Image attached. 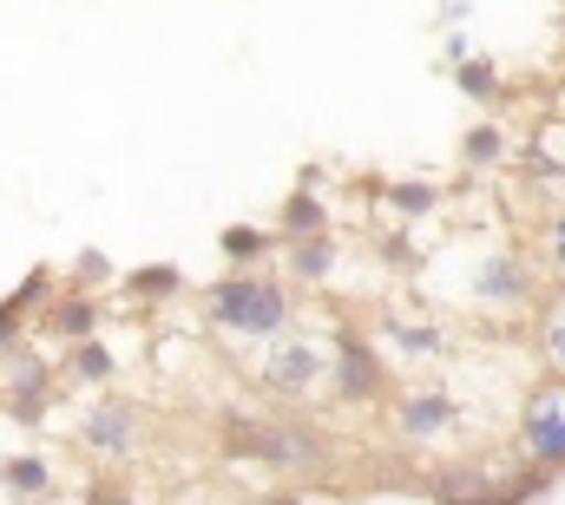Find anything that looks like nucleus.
I'll list each match as a JSON object with an SVG mask.
<instances>
[{
  "mask_svg": "<svg viewBox=\"0 0 565 505\" xmlns=\"http://www.w3.org/2000/svg\"><path fill=\"white\" fill-rule=\"evenodd\" d=\"M204 315L237 342H277L289 335V289L277 276H217L204 282Z\"/></svg>",
  "mask_w": 565,
  "mask_h": 505,
  "instance_id": "nucleus-1",
  "label": "nucleus"
},
{
  "mask_svg": "<svg viewBox=\"0 0 565 505\" xmlns=\"http://www.w3.org/2000/svg\"><path fill=\"white\" fill-rule=\"evenodd\" d=\"M257 387L277 394V400H309L316 387H329V348L316 335H277L257 362Z\"/></svg>",
  "mask_w": 565,
  "mask_h": 505,
  "instance_id": "nucleus-2",
  "label": "nucleus"
},
{
  "mask_svg": "<svg viewBox=\"0 0 565 505\" xmlns=\"http://www.w3.org/2000/svg\"><path fill=\"white\" fill-rule=\"evenodd\" d=\"M520 453L540 473H565V380H540L520 407Z\"/></svg>",
  "mask_w": 565,
  "mask_h": 505,
  "instance_id": "nucleus-3",
  "label": "nucleus"
},
{
  "mask_svg": "<svg viewBox=\"0 0 565 505\" xmlns=\"http://www.w3.org/2000/svg\"><path fill=\"white\" fill-rule=\"evenodd\" d=\"M329 394H335L342 407H369V400H382V394H388L382 348H375L369 335H355V329H342V335H335V348H329Z\"/></svg>",
  "mask_w": 565,
  "mask_h": 505,
  "instance_id": "nucleus-4",
  "label": "nucleus"
},
{
  "mask_svg": "<svg viewBox=\"0 0 565 505\" xmlns=\"http://www.w3.org/2000/svg\"><path fill=\"white\" fill-rule=\"evenodd\" d=\"M139 433H145V407L126 400V394H99V400H86V413H79V440H86V453H99L106 466L132 460V453H139Z\"/></svg>",
  "mask_w": 565,
  "mask_h": 505,
  "instance_id": "nucleus-5",
  "label": "nucleus"
},
{
  "mask_svg": "<svg viewBox=\"0 0 565 505\" xmlns=\"http://www.w3.org/2000/svg\"><path fill=\"white\" fill-rule=\"evenodd\" d=\"M467 296L480 309H500V315L533 309V262L520 250H487L473 262V276H467Z\"/></svg>",
  "mask_w": 565,
  "mask_h": 505,
  "instance_id": "nucleus-6",
  "label": "nucleus"
},
{
  "mask_svg": "<svg viewBox=\"0 0 565 505\" xmlns=\"http://www.w3.org/2000/svg\"><path fill=\"white\" fill-rule=\"evenodd\" d=\"M0 394H7V413L20 420V427H40L46 420V394H53V368H46V355L40 348H7L0 355Z\"/></svg>",
  "mask_w": 565,
  "mask_h": 505,
  "instance_id": "nucleus-7",
  "label": "nucleus"
},
{
  "mask_svg": "<svg viewBox=\"0 0 565 505\" xmlns=\"http://www.w3.org/2000/svg\"><path fill=\"white\" fill-rule=\"evenodd\" d=\"M257 466H270V473H322V466H329V440H322L309 420H296V413L264 420V453H257Z\"/></svg>",
  "mask_w": 565,
  "mask_h": 505,
  "instance_id": "nucleus-8",
  "label": "nucleus"
},
{
  "mask_svg": "<svg viewBox=\"0 0 565 505\" xmlns=\"http://www.w3.org/2000/svg\"><path fill=\"white\" fill-rule=\"evenodd\" d=\"M454 427H460V400H454V394H440V387H408V394L395 400V433H402V440H415V447L447 440Z\"/></svg>",
  "mask_w": 565,
  "mask_h": 505,
  "instance_id": "nucleus-9",
  "label": "nucleus"
},
{
  "mask_svg": "<svg viewBox=\"0 0 565 505\" xmlns=\"http://www.w3.org/2000/svg\"><path fill=\"white\" fill-rule=\"evenodd\" d=\"M40 335H46V342H66V348L99 342V296H86V289L53 296V302L40 309Z\"/></svg>",
  "mask_w": 565,
  "mask_h": 505,
  "instance_id": "nucleus-10",
  "label": "nucleus"
},
{
  "mask_svg": "<svg viewBox=\"0 0 565 505\" xmlns=\"http://www.w3.org/2000/svg\"><path fill=\"white\" fill-rule=\"evenodd\" d=\"M46 302H53V269H26V276H20V289L0 302V355H7V348H20L26 315H40Z\"/></svg>",
  "mask_w": 565,
  "mask_h": 505,
  "instance_id": "nucleus-11",
  "label": "nucleus"
},
{
  "mask_svg": "<svg viewBox=\"0 0 565 505\" xmlns=\"http://www.w3.org/2000/svg\"><path fill=\"white\" fill-rule=\"evenodd\" d=\"M0 493L13 505H46L53 499V466H46V453H13V460H0Z\"/></svg>",
  "mask_w": 565,
  "mask_h": 505,
  "instance_id": "nucleus-12",
  "label": "nucleus"
},
{
  "mask_svg": "<svg viewBox=\"0 0 565 505\" xmlns=\"http://www.w3.org/2000/svg\"><path fill=\"white\" fill-rule=\"evenodd\" d=\"M217 250L231 262V276H264V262L277 250V230H257V224H224Z\"/></svg>",
  "mask_w": 565,
  "mask_h": 505,
  "instance_id": "nucleus-13",
  "label": "nucleus"
},
{
  "mask_svg": "<svg viewBox=\"0 0 565 505\" xmlns=\"http://www.w3.org/2000/svg\"><path fill=\"white\" fill-rule=\"evenodd\" d=\"M309 237H329V211L316 191H289L277 211V244H309Z\"/></svg>",
  "mask_w": 565,
  "mask_h": 505,
  "instance_id": "nucleus-14",
  "label": "nucleus"
},
{
  "mask_svg": "<svg viewBox=\"0 0 565 505\" xmlns=\"http://www.w3.org/2000/svg\"><path fill=\"white\" fill-rule=\"evenodd\" d=\"M282 256H289V276L296 282H329L335 276V237H309V244H282Z\"/></svg>",
  "mask_w": 565,
  "mask_h": 505,
  "instance_id": "nucleus-15",
  "label": "nucleus"
},
{
  "mask_svg": "<svg viewBox=\"0 0 565 505\" xmlns=\"http://www.w3.org/2000/svg\"><path fill=\"white\" fill-rule=\"evenodd\" d=\"M126 289L139 296V302H171V296H184V269L178 262H145L126 276Z\"/></svg>",
  "mask_w": 565,
  "mask_h": 505,
  "instance_id": "nucleus-16",
  "label": "nucleus"
},
{
  "mask_svg": "<svg viewBox=\"0 0 565 505\" xmlns=\"http://www.w3.org/2000/svg\"><path fill=\"white\" fill-rule=\"evenodd\" d=\"M540 355H546L553 380H565V296H553L540 309Z\"/></svg>",
  "mask_w": 565,
  "mask_h": 505,
  "instance_id": "nucleus-17",
  "label": "nucleus"
},
{
  "mask_svg": "<svg viewBox=\"0 0 565 505\" xmlns=\"http://www.w3.org/2000/svg\"><path fill=\"white\" fill-rule=\"evenodd\" d=\"M500 158H507V131L500 126H473L460 138V164H467V171H487V164H500Z\"/></svg>",
  "mask_w": 565,
  "mask_h": 505,
  "instance_id": "nucleus-18",
  "label": "nucleus"
},
{
  "mask_svg": "<svg viewBox=\"0 0 565 505\" xmlns=\"http://www.w3.org/2000/svg\"><path fill=\"white\" fill-rule=\"evenodd\" d=\"M388 211L395 217H427V211H440V191L427 178H402V184H388Z\"/></svg>",
  "mask_w": 565,
  "mask_h": 505,
  "instance_id": "nucleus-19",
  "label": "nucleus"
},
{
  "mask_svg": "<svg viewBox=\"0 0 565 505\" xmlns=\"http://www.w3.org/2000/svg\"><path fill=\"white\" fill-rule=\"evenodd\" d=\"M388 342H395L408 362H434V355H440V329H434V322H388Z\"/></svg>",
  "mask_w": 565,
  "mask_h": 505,
  "instance_id": "nucleus-20",
  "label": "nucleus"
},
{
  "mask_svg": "<svg viewBox=\"0 0 565 505\" xmlns=\"http://www.w3.org/2000/svg\"><path fill=\"white\" fill-rule=\"evenodd\" d=\"M73 375L86 380V387H106V380L119 375V362H113L106 342H86V348H73Z\"/></svg>",
  "mask_w": 565,
  "mask_h": 505,
  "instance_id": "nucleus-21",
  "label": "nucleus"
},
{
  "mask_svg": "<svg viewBox=\"0 0 565 505\" xmlns=\"http://www.w3.org/2000/svg\"><path fill=\"white\" fill-rule=\"evenodd\" d=\"M454 86H460L467 99L487 106V99H500V66H493V60H467V66L454 73Z\"/></svg>",
  "mask_w": 565,
  "mask_h": 505,
  "instance_id": "nucleus-22",
  "label": "nucleus"
},
{
  "mask_svg": "<svg viewBox=\"0 0 565 505\" xmlns=\"http://www.w3.org/2000/svg\"><path fill=\"white\" fill-rule=\"evenodd\" d=\"M540 256H546V269L565 282V211L546 217V230H540Z\"/></svg>",
  "mask_w": 565,
  "mask_h": 505,
  "instance_id": "nucleus-23",
  "label": "nucleus"
},
{
  "mask_svg": "<svg viewBox=\"0 0 565 505\" xmlns=\"http://www.w3.org/2000/svg\"><path fill=\"white\" fill-rule=\"evenodd\" d=\"M73 276H79V289L93 296L99 282H113V256H106V250H79V256H73Z\"/></svg>",
  "mask_w": 565,
  "mask_h": 505,
  "instance_id": "nucleus-24",
  "label": "nucleus"
},
{
  "mask_svg": "<svg viewBox=\"0 0 565 505\" xmlns=\"http://www.w3.org/2000/svg\"><path fill=\"white\" fill-rule=\"evenodd\" d=\"M447 60H454V73L473 60V46H467V33H447Z\"/></svg>",
  "mask_w": 565,
  "mask_h": 505,
  "instance_id": "nucleus-25",
  "label": "nucleus"
},
{
  "mask_svg": "<svg viewBox=\"0 0 565 505\" xmlns=\"http://www.w3.org/2000/svg\"><path fill=\"white\" fill-rule=\"evenodd\" d=\"M257 505H302L296 493H270V499H257Z\"/></svg>",
  "mask_w": 565,
  "mask_h": 505,
  "instance_id": "nucleus-26",
  "label": "nucleus"
},
{
  "mask_svg": "<svg viewBox=\"0 0 565 505\" xmlns=\"http://www.w3.org/2000/svg\"><path fill=\"white\" fill-rule=\"evenodd\" d=\"M46 505H60V499H46Z\"/></svg>",
  "mask_w": 565,
  "mask_h": 505,
  "instance_id": "nucleus-27",
  "label": "nucleus"
}]
</instances>
